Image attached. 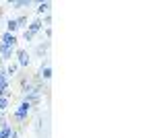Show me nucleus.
I'll use <instances>...</instances> for the list:
<instances>
[{
    "label": "nucleus",
    "mask_w": 155,
    "mask_h": 138,
    "mask_svg": "<svg viewBox=\"0 0 155 138\" xmlns=\"http://www.w3.org/2000/svg\"><path fill=\"white\" fill-rule=\"evenodd\" d=\"M31 109H33V105L27 103V101H21V105L17 107V111L12 114V120L15 122H27V117H29V114H31Z\"/></svg>",
    "instance_id": "f257e3e1"
},
{
    "label": "nucleus",
    "mask_w": 155,
    "mask_h": 138,
    "mask_svg": "<svg viewBox=\"0 0 155 138\" xmlns=\"http://www.w3.org/2000/svg\"><path fill=\"white\" fill-rule=\"evenodd\" d=\"M15 21H17V27H19V29H27V17H25V14L17 17Z\"/></svg>",
    "instance_id": "f8f14e48"
},
{
    "label": "nucleus",
    "mask_w": 155,
    "mask_h": 138,
    "mask_svg": "<svg viewBox=\"0 0 155 138\" xmlns=\"http://www.w3.org/2000/svg\"><path fill=\"white\" fill-rule=\"evenodd\" d=\"M37 79L41 82H48L52 79V66H50V60L46 58L44 62H41V66H39V72H37Z\"/></svg>",
    "instance_id": "f03ea898"
},
{
    "label": "nucleus",
    "mask_w": 155,
    "mask_h": 138,
    "mask_svg": "<svg viewBox=\"0 0 155 138\" xmlns=\"http://www.w3.org/2000/svg\"><path fill=\"white\" fill-rule=\"evenodd\" d=\"M0 43H2L4 47H15V50H17V35L4 31V33L0 35Z\"/></svg>",
    "instance_id": "20e7f679"
},
{
    "label": "nucleus",
    "mask_w": 155,
    "mask_h": 138,
    "mask_svg": "<svg viewBox=\"0 0 155 138\" xmlns=\"http://www.w3.org/2000/svg\"><path fill=\"white\" fill-rule=\"evenodd\" d=\"M17 70H19V64H17V62L8 64V66H6V76H8V79H11V76H15V72H17Z\"/></svg>",
    "instance_id": "9b49d317"
},
{
    "label": "nucleus",
    "mask_w": 155,
    "mask_h": 138,
    "mask_svg": "<svg viewBox=\"0 0 155 138\" xmlns=\"http://www.w3.org/2000/svg\"><path fill=\"white\" fill-rule=\"evenodd\" d=\"M8 105H11V97L2 95V97H0V120H2V115H4V111L8 109Z\"/></svg>",
    "instance_id": "6e6552de"
},
{
    "label": "nucleus",
    "mask_w": 155,
    "mask_h": 138,
    "mask_svg": "<svg viewBox=\"0 0 155 138\" xmlns=\"http://www.w3.org/2000/svg\"><path fill=\"white\" fill-rule=\"evenodd\" d=\"M17 29H19V27H17V21H15V19H8V21H6V33H15Z\"/></svg>",
    "instance_id": "9d476101"
},
{
    "label": "nucleus",
    "mask_w": 155,
    "mask_h": 138,
    "mask_svg": "<svg viewBox=\"0 0 155 138\" xmlns=\"http://www.w3.org/2000/svg\"><path fill=\"white\" fill-rule=\"evenodd\" d=\"M8 6H11V8H19V11H23V8H29V6H31V0H11Z\"/></svg>",
    "instance_id": "423d86ee"
},
{
    "label": "nucleus",
    "mask_w": 155,
    "mask_h": 138,
    "mask_svg": "<svg viewBox=\"0 0 155 138\" xmlns=\"http://www.w3.org/2000/svg\"><path fill=\"white\" fill-rule=\"evenodd\" d=\"M2 95H4V91H0V97H2Z\"/></svg>",
    "instance_id": "2eb2a0df"
},
{
    "label": "nucleus",
    "mask_w": 155,
    "mask_h": 138,
    "mask_svg": "<svg viewBox=\"0 0 155 138\" xmlns=\"http://www.w3.org/2000/svg\"><path fill=\"white\" fill-rule=\"evenodd\" d=\"M0 50H2V43H0Z\"/></svg>",
    "instance_id": "dca6fc26"
},
{
    "label": "nucleus",
    "mask_w": 155,
    "mask_h": 138,
    "mask_svg": "<svg viewBox=\"0 0 155 138\" xmlns=\"http://www.w3.org/2000/svg\"><path fill=\"white\" fill-rule=\"evenodd\" d=\"M48 50H50V41H46V43H39V46L35 47V56H37V58H44L46 54H48Z\"/></svg>",
    "instance_id": "1a4fd4ad"
},
{
    "label": "nucleus",
    "mask_w": 155,
    "mask_h": 138,
    "mask_svg": "<svg viewBox=\"0 0 155 138\" xmlns=\"http://www.w3.org/2000/svg\"><path fill=\"white\" fill-rule=\"evenodd\" d=\"M35 12L37 14H50V12H52V2H39Z\"/></svg>",
    "instance_id": "0eeeda50"
},
{
    "label": "nucleus",
    "mask_w": 155,
    "mask_h": 138,
    "mask_svg": "<svg viewBox=\"0 0 155 138\" xmlns=\"http://www.w3.org/2000/svg\"><path fill=\"white\" fill-rule=\"evenodd\" d=\"M15 56H17V64H19V68H27V66H29L31 58H29V52H27V50H17Z\"/></svg>",
    "instance_id": "7ed1b4c3"
},
{
    "label": "nucleus",
    "mask_w": 155,
    "mask_h": 138,
    "mask_svg": "<svg viewBox=\"0 0 155 138\" xmlns=\"http://www.w3.org/2000/svg\"><path fill=\"white\" fill-rule=\"evenodd\" d=\"M41 29H44V23H41V19L37 17V19H33L31 23L27 25V29H25V31H29L31 35H37L39 31H41Z\"/></svg>",
    "instance_id": "39448f33"
},
{
    "label": "nucleus",
    "mask_w": 155,
    "mask_h": 138,
    "mask_svg": "<svg viewBox=\"0 0 155 138\" xmlns=\"http://www.w3.org/2000/svg\"><path fill=\"white\" fill-rule=\"evenodd\" d=\"M41 23H46V29H48L50 25H52V14H46V17H44V21H41Z\"/></svg>",
    "instance_id": "ddd939ff"
},
{
    "label": "nucleus",
    "mask_w": 155,
    "mask_h": 138,
    "mask_svg": "<svg viewBox=\"0 0 155 138\" xmlns=\"http://www.w3.org/2000/svg\"><path fill=\"white\" fill-rule=\"evenodd\" d=\"M23 37H25V41H33V39H35V35H31L29 31H25V33H23Z\"/></svg>",
    "instance_id": "4468645a"
}]
</instances>
